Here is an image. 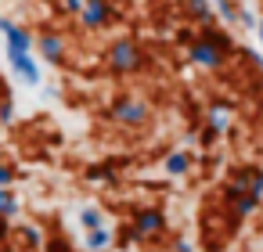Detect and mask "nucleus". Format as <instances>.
I'll return each mask as SVG.
<instances>
[{"label": "nucleus", "instance_id": "f257e3e1", "mask_svg": "<svg viewBox=\"0 0 263 252\" xmlns=\"http://www.w3.org/2000/svg\"><path fill=\"white\" fill-rule=\"evenodd\" d=\"M144 51H141V44L134 40V36H119V40H112L108 44V51H105V65H108V72H116V76H134V72H141L144 69Z\"/></svg>", "mask_w": 263, "mask_h": 252}, {"label": "nucleus", "instance_id": "f03ea898", "mask_svg": "<svg viewBox=\"0 0 263 252\" xmlns=\"http://www.w3.org/2000/svg\"><path fill=\"white\" fill-rule=\"evenodd\" d=\"M148 119H152V112H148V101L144 98L123 94V98H116L108 105V123H116L123 130H141V126H148Z\"/></svg>", "mask_w": 263, "mask_h": 252}, {"label": "nucleus", "instance_id": "7ed1b4c3", "mask_svg": "<svg viewBox=\"0 0 263 252\" xmlns=\"http://www.w3.org/2000/svg\"><path fill=\"white\" fill-rule=\"evenodd\" d=\"M130 227H134V234H137V241L144 245V241H159L170 223H166V212H162L159 205H141V209H134Z\"/></svg>", "mask_w": 263, "mask_h": 252}, {"label": "nucleus", "instance_id": "20e7f679", "mask_svg": "<svg viewBox=\"0 0 263 252\" xmlns=\"http://www.w3.org/2000/svg\"><path fill=\"white\" fill-rule=\"evenodd\" d=\"M187 62L195 65V69H205V72H220L223 65H227V54L216 47V44H209L205 36H195L191 44H187Z\"/></svg>", "mask_w": 263, "mask_h": 252}, {"label": "nucleus", "instance_id": "39448f33", "mask_svg": "<svg viewBox=\"0 0 263 252\" xmlns=\"http://www.w3.org/2000/svg\"><path fill=\"white\" fill-rule=\"evenodd\" d=\"M116 22V8H112V0H87L83 11H80V26L87 33H101Z\"/></svg>", "mask_w": 263, "mask_h": 252}, {"label": "nucleus", "instance_id": "423d86ee", "mask_svg": "<svg viewBox=\"0 0 263 252\" xmlns=\"http://www.w3.org/2000/svg\"><path fill=\"white\" fill-rule=\"evenodd\" d=\"M36 54H40L47 65H65L69 44H65V36H62L58 29H44V33H36Z\"/></svg>", "mask_w": 263, "mask_h": 252}, {"label": "nucleus", "instance_id": "0eeeda50", "mask_svg": "<svg viewBox=\"0 0 263 252\" xmlns=\"http://www.w3.org/2000/svg\"><path fill=\"white\" fill-rule=\"evenodd\" d=\"M4 44H8V54H33L36 51V36L26 26H18V22L4 33Z\"/></svg>", "mask_w": 263, "mask_h": 252}, {"label": "nucleus", "instance_id": "6e6552de", "mask_svg": "<svg viewBox=\"0 0 263 252\" xmlns=\"http://www.w3.org/2000/svg\"><path fill=\"white\" fill-rule=\"evenodd\" d=\"M8 62H11V72H15L26 87H40V65H36L33 54H8Z\"/></svg>", "mask_w": 263, "mask_h": 252}, {"label": "nucleus", "instance_id": "1a4fd4ad", "mask_svg": "<svg viewBox=\"0 0 263 252\" xmlns=\"http://www.w3.org/2000/svg\"><path fill=\"white\" fill-rule=\"evenodd\" d=\"M231 180H238L249 195L263 198V166H238V169L231 173Z\"/></svg>", "mask_w": 263, "mask_h": 252}, {"label": "nucleus", "instance_id": "9d476101", "mask_svg": "<svg viewBox=\"0 0 263 252\" xmlns=\"http://www.w3.org/2000/svg\"><path fill=\"white\" fill-rule=\"evenodd\" d=\"M162 169H166V177H187L195 169V155L184 151V148H177V151H170L162 159Z\"/></svg>", "mask_w": 263, "mask_h": 252}, {"label": "nucleus", "instance_id": "9b49d317", "mask_svg": "<svg viewBox=\"0 0 263 252\" xmlns=\"http://www.w3.org/2000/svg\"><path fill=\"white\" fill-rule=\"evenodd\" d=\"M180 4H184V15H187L195 26H213V18H216L213 0H180Z\"/></svg>", "mask_w": 263, "mask_h": 252}, {"label": "nucleus", "instance_id": "f8f14e48", "mask_svg": "<svg viewBox=\"0 0 263 252\" xmlns=\"http://www.w3.org/2000/svg\"><path fill=\"white\" fill-rule=\"evenodd\" d=\"M112 241H116V234H112L108 223L105 227H94V230H83V248L87 252H108Z\"/></svg>", "mask_w": 263, "mask_h": 252}, {"label": "nucleus", "instance_id": "ddd939ff", "mask_svg": "<svg viewBox=\"0 0 263 252\" xmlns=\"http://www.w3.org/2000/svg\"><path fill=\"white\" fill-rule=\"evenodd\" d=\"M15 238H18V245L29 248V252H36V248L47 245V238H44V230H40L36 223H18V227H15Z\"/></svg>", "mask_w": 263, "mask_h": 252}, {"label": "nucleus", "instance_id": "4468645a", "mask_svg": "<svg viewBox=\"0 0 263 252\" xmlns=\"http://www.w3.org/2000/svg\"><path fill=\"white\" fill-rule=\"evenodd\" d=\"M205 126H213L216 133H223V130L231 126V105H227V101L209 105V108H205Z\"/></svg>", "mask_w": 263, "mask_h": 252}, {"label": "nucleus", "instance_id": "2eb2a0df", "mask_svg": "<svg viewBox=\"0 0 263 252\" xmlns=\"http://www.w3.org/2000/svg\"><path fill=\"white\" fill-rule=\"evenodd\" d=\"M198 36H205L209 44H216L227 58L234 54V40H231V33H227V29H220V26H202V33H198Z\"/></svg>", "mask_w": 263, "mask_h": 252}, {"label": "nucleus", "instance_id": "dca6fc26", "mask_svg": "<svg viewBox=\"0 0 263 252\" xmlns=\"http://www.w3.org/2000/svg\"><path fill=\"white\" fill-rule=\"evenodd\" d=\"M22 212V202L11 187H0V220H15Z\"/></svg>", "mask_w": 263, "mask_h": 252}, {"label": "nucleus", "instance_id": "f3484780", "mask_svg": "<svg viewBox=\"0 0 263 252\" xmlns=\"http://www.w3.org/2000/svg\"><path fill=\"white\" fill-rule=\"evenodd\" d=\"M213 8H216V18H223V26H238V15H241L238 0H213Z\"/></svg>", "mask_w": 263, "mask_h": 252}, {"label": "nucleus", "instance_id": "a211bd4d", "mask_svg": "<svg viewBox=\"0 0 263 252\" xmlns=\"http://www.w3.org/2000/svg\"><path fill=\"white\" fill-rule=\"evenodd\" d=\"M259 202H263V198H256V195H249V191H245L241 198H234V202H231V212H234L238 220H245V216H252V212L259 209Z\"/></svg>", "mask_w": 263, "mask_h": 252}, {"label": "nucleus", "instance_id": "6ab92c4d", "mask_svg": "<svg viewBox=\"0 0 263 252\" xmlns=\"http://www.w3.org/2000/svg\"><path fill=\"white\" fill-rule=\"evenodd\" d=\"M108 220H105V212L98 209V205H80V227L83 230H94V227H105Z\"/></svg>", "mask_w": 263, "mask_h": 252}, {"label": "nucleus", "instance_id": "aec40b11", "mask_svg": "<svg viewBox=\"0 0 263 252\" xmlns=\"http://www.w3.org/2000/svg\"><path fill=\"white\" fill-rule=\"evenodd\" d=\"M83 177H87L90 184H116V169H112V166H90Z\"/></svg>", "mask_w": 263, "mask_h": 252}, {"label": "nucleus", "instance_id": "412c9836", "mask_svg": "<svg viewBox=\"0 0 263 252\" xmlns=\"http://www.w3.org/2000/svg\"><path fill=\"white\" fill-rule=\"evenodd\" d=\"M18 177H22V169H18L15 162H8V159L0 162V187H15Z\"/></svg>", "mask_w": 263, "mask_h": 252}, {"label": "nucleus", "instance_id": "4be33fe9", "mask_svg": "<svg viewBox=\"0 0 263 252\" xmlns=\"http://www.w3.org/2000/svg\"><path fill=\"white\" fill-rule=\"evenodd\" d=\"M0 123H4V126H11V123H15V98H11V90L0 98Z\"/></svg>", "mask_w": 263, "mask_h": 252}, {"label": "nucleus", "instance_id": "5701e85b", "mask_svg": "<svg viewBox=\"0 0 263 252\" xmlns=\"http://www.w3.org/2000/svg\"><path fill=\"white\" fill-rule=\"evenodd\" d=\"M83 4H87V0H58V11H62V15H72V18H80Z\"/></svg>", "mask_w": 263, "mask_h": 252}, {"label": "nucleus", "instance_id": "b1692460", "mask_svg": "<svg viewBox=\"0 0 263 252\" xmlns=\"http://www.w3.org/2000/svg\"><path fill=\"white\" fill-rule=\"evenodd\" d=\"M238 26H241V29H252V33H256V26H259V18H256V15H252L249 8H241V15H238Z\"/></svg>", "mask_w": 263, "mask_h": 252}, {"label": "nucleus", "instance_id": "393cba45", "mask_svg": "<svg viewBox=\"0 0 263 252\" xmlns=\"http://www.w3.org/2000/svg\"><path fill=\"white\" fill-rule=\"evenodd\" d=\"M216 137H220V133H216L213 126H202V133H198V144H202V148H213V144H216Z\"/></svg>", "mask_w": 263, "mask_h": 252}, {"label": "nucleus", "instance_id": "a878e982", "mask_svg": "<svg viewBox=\"0 0 263 252\" xmlns=\"http://www.w3.org/2000/svg\"><path fill=\"white\" fill-rule=\"evenodd\" d=\"M47 252H72V248H69L65 238H51V241H47Z\"/></svg>", "mask_w": 263, "mask_h": 252}, {"label": "nucleus", "instance_id": "bb28decb", "mask_svg": "<svg viewBox=\"0 0 263 252\" xmlns=\"http://www.w3.org/2000/svg\"><path fill=\"white\" fill-rule=\"evenodd\" d=\"M170 252H195V245H191L187 238H177V241L170 245Z\"/></svg>", "mask_w": 263, "mask_h": 252}, {"label": "nucleus", "instance_id": "cd10ccee", "mask_svg": "<svg viewBox=\"0 0 263 252\" xmlns=\"http://www.w3.org/2000/svg\"><path fill=\"white\" fill-rule=\"evenodd\" d=\"M11 238V220H0V241Z\"/></svg>", "mask_w": 263, "mask_h": 252}, {"label": "nucleus", "instance_id": "c85d7f7f", "mask_svg": "<svg viewBox=\"0 0 263 252\" xmlns=\"http://www.w3.org/2000/svg\"><path fill=\"white\" fill-rule=\"evenodd\" d=\"M11 26H15V18H0V33H8Z\"/></svg>", "mask_w": 263, "mask_h": 252}, {"label": "nucleus", "instance_id": "c756f323", "mask_svg": "<svg viewBox=\"0 0 263 252\" xmlns=\"http://www.w3.org/2000/svg\"><path fill=\"white\" fill-rule=\"evenodd\" d=\"M0 252H15V245L11 241H0Z\"/></svg>", "mask_w": 263, "mask_h": 252}, {"label": "nucleus", "instance_id": "7c9ffc66", "mask_svg": "<svg viewBox=\"0 0 263 252\" xmlns=\"http://www.w3.org/2000/svg\"><path fill=\"white\" fill-rule=\"evenodd\" d=\"M256 40L263 44V18H259V26H256Z\"/></svg>", "mask_w": 263, "mask_h": 252}, {"label": "nucleus", "instance_id": "2f4dec72", "mask_svg": "<svg viewBox=\"0 0 263 252\" xmlns=\"http://www.w3.org/2000/svg\"><path fill=\"white\" fill-rule=\"evenodd\" d=\"M8 90H11V87H8V83H4V76H0V98H4V94H8Z\"/></svg>", "mask_w": 263, "mask_h": 252}, {"label": "nucleus", "instance_id": "473e14b6", "mask_svg": "<svg viewBox=\"0 0 263 252\" xmlns=\"http://www.w3.org/2000/svg\"><path fill=\"white\" fill-rule=\"evenodd\" d=\"M4 159H8V155H4V144H0V162H4Z\"/></svg>", "mask_w": 263, "mask_h": 252}, {"label": "nucleus", "instance_id": "72a5a7b5", "mask_svg": "<svg viewBox=\"0 0 263 252\" xmlns=\"http://www.w3.org/2000/svg\"><path fill=\"white\" fill-rule=\"evenodd\" d=\"M0 130H4V123H0Z\"/></svg>", "mask_w": 263, "mask_h": 252}, {"label": "nucleus", "instance_id": "f704fd0d", "mask_svg": "<svg viewBox=\"0 0 263 252\" xmlns=\"http://www.w3.org/2000/svg\"><path fill=\"white\" fill-rule=\"evenodd\" d=\"M259 72H263V65H259Z\"/></svg>", "mask_w": 263, "mask_h": 252}]
</instances>
